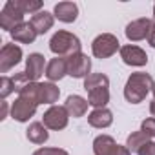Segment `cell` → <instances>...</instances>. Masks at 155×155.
I'll return each mask as SVG.
<instances>
[{
    "instance_id": "1",
    "label": "cell",
    "mask_w": 155,
    "mask_h": 155,
    "mask_svg": "<svg viewBox=\"0 0 155 155\" xmlns=\"http://www.w3.org/2000/svg\"><path fill=\"white\" fill-rule=\"evenodd\" d=\"M153 79L148 75V73H131L130 79L126 81V86H124V97L130 104H139L146 99V95L153 90Z\"/></svg>"
},
{
    "instance_id": "2",
    "label": "cell",
    "mask_w": 155,
    "mask_h": 155,
    "mask_svg": "<svg viewBox=\"0 0 155 155\" xmlns=\"http://www.w3.org/2000/svg\"><path fill=\"white\" fill-rule=\"evenodd\" d=\"M49 49L57 57H71L75 53H81V40L69 31H57L49 40Z\"/></svg>"
},
{
    "instance_id": "3",
    "label": "cell",
    "mask_w": 155,
    "mask_h": 155,
    "mask_svg": "<svg viewBox=\"0 0 155 155\" xmlns=\"http://www.w3.org/2000/svg\"><path fill=\"white\" fill-rule=\"evenodd\" d=\"M117 49H120L119 38H117L115 35H111V33H102V35H99V37L93 40V44H91V53H93V57H97V58H108V57L115 55Z\"/></svg>"
},
{
    "instance_id": "4",
    "label": "cell",
    "mask_w": 155,
    "mask_h": 155,
    "mask_svg": "<svg viewBox=\"0 0 155 155\" xmlns=\"http://www.w3.org/2000/svg\"><path fill=\"white\" fill-rule=\"evenodd\" d=\"M22 22H24V13L17 8V4L13 2V0L6 2L4 9L0 11V28L11 33V31H13L17 26H20Z\"/></svg>"
},
{
    "instance_id": "5",
    "label": "cell",
    "mask_w": 155,
    "mask_h": 155,
    "mask_svg": "<svg viewBox=\"0 0 155 155\" xmlns=\"http://www.w3.org/2000/svg\"><path fill=\"white\" fill-rule=\"evenodd\" d=\"M90 69H91V60L82 51L68 57V75L73 79H86L88 75H91Z\"/></svg>"
},
{
    "instance_id": "6",
    "label": "cell",
    "mask_w": 155,
    "mask_h": 155,
    "mask_svg": "<svg viewBox=\"0 0 155 155\" xmlns=\"http://www.w3.org/2000/svg\"><path fill=\"white\" fill-rule=\"evenodd\" d=\"M69 113L66 106H51L44 115H42V124L49 130H64L68 126Z\"/></svg>"
},
{
    "instance_id": "7",
    "label": "cell",
    "mask_w": 155,
    "mask_h": 155,
    "mask_svg": "<svg viewBox=\"0 0 155 155\" xmlns=\"http://www.w3.org/2000/svg\"><path fill=\"white\" fill-rule=\"evenodd\" d=\"M22 60V49L17 44H4L0 49V73H8Z\"/></svg>"
},
{
    "instance_id": "8",
    "label": "cell",
    "mask_w": 155,
    "mask_h": 155,
    "mask_svg": "<svg viewBox=\"0 0 155 155\" xmlns=\"http://www.w3.org/2000/svg\"><path fill=\"white\" fill-rule=\"evenodd\" d=\"M151 24H153V20H150V18H137V20L130 22L126 26V29H124L126 38L131 40V42H139V40L148 38L150 29H151Z\"/></svg>"
},
{
    "instance_id": "9",
    "label": "cell",
    "mask_w": 155,
    "mask_h": 155,
    "mask_svg": "<svg viewBox=\"0 0 155 155\" xmlns=\"http://www.w3.org/2000/svg\"><path fill=\"white\" fill-rule=\"evenodd\" d=\"M119 53H120L122 62L128 64V66H137V68H140V66H146V64H148V55H146V51L140 49L139 46H133V44L122 46V48L119 49Z\"/></svg>"
},
{
    "instance_id": "10",
    "label": "cell",
    "mask_w": 155,
    "mask_h": 155,
    "mask_svg": "<svg viewBox=\"0 0 155 155\" xmlns=\"http://www.w3.org/2000/svg\"><path fill=\"white\" fill-rule=\"evenodd\" d=\"M37 106H38V104H35L33 101L24 99V97H18V99L13 102V106H11V117H13L15 120H18V122H28V120L35 115Z\"/></svg>"
},
{
    "instance_id": "11",
    "label": "cell",
    "mask_w": 155,
    "mask_h": 155,
    "mask_svg": "<svg viewBox=\"0 0 155 155\" xmlns=\"http://www.w3.org/2000/svg\"><path fill=\"white\" fill-rule=\"evenodd\" d=\"M44 66H46V58H44V55H40V53H31V55L28 57L24 73L28 75L29 82H38L40 77L46 75Z\"/></svg>"
},
{
    "instance_id": "12",
    "label": "cell",
    "mask_w": 155,
    "mask_h": 155,
    "mask_svg": "<svg viewBox=\"0 0 155 155\" xmlns=\"http://www.w3.org/2000/svg\"><path fill=\"white\" fill-rule=\"evenodd\" d=\"M68 75V57H55L48 62L46 66V77L49 79V82L60 81Z\"/></svg>"
},
{
    "instance_id": "13",
    "label": "cell",
    "mask_w": 155,
    "mask_h": 155,
    "mask_svg": "<svg viewBox=\"0 0 155 155\" xmlns=\"http://www.w3.org/2000/svg\"><path fill=\"white\" fill-rule=\"evenodd\" d=\"M53 15L60 20V22H66V24H71L77 20L79 17V8H77L75 2H58L53 9Z\"/></svg>"
},
{
    "instance_id": "14",
    "label": "cell",
    "mask_w": 155,
    "mask_h": 155,
    "mask_svg": "<svg viewBox=\"0 0 155 155\" xmlns=\"http://www.w3.org/2000/svg\"><path fill=\"white\" fill-rule=\"evenodd\" d=\"M37 35L38 33H37V29L33 28L31 22H22L20 26H17L11 31V38L15 42H20V44H31V42H35Z\"/></svg>"
},
{
    "instance_id": "15",
    "label": "cell",
    "mask_w": 155,
    "mask_h": 155,
    "mask_svg": "<svg viewBox=\"0 0 155 155\" xmlns=\"http://www.w3.org/2000/svg\"><path fill=\"white\" fill-rule=\"evenodd\" d=\"M119 144L110 135H99L93 140V153L95 155H115Z\"/></svg>"
},
{
    "instance_id": "16",
    "label": "cell",
    "mask_w": 155,
    "mask_h": 155,
    "mask_svg": "<svg viewBox=\"0 0 155 155\" xmlns=\"http://www.w3.org/2000/svg\"><path fill=\"white\" fill-rule=\"evenodd\" d=\"M88 122L93 128H101V130L102 128H108L113 122V113L108 108H97V110H93L88 115Z\"/></svg>"
},
{
    "instance_id": "17",
    "label": "cell",
    "mask_w": 155,
    "mask_h": 155,
    "mask_svg": "<svg viewBox=\"0 0 155 155\" xmlns=\"http://www.w3.org/2000/svg\"><path fill=\"white\" fill-rule=\"evenodd\" d=\"M66 110H68V113H69V117H82L86 111H88V106H90V102L86 101V99H82L81 95H69L68 99H66Z\"/></svg>"
},
{
    "instance_id": "18",
    "label": "cell",
    "mask_w": 155,
    "mask_h": 155,
    "mask_svg": "<svg viewBox=\"0 0 155 155\" xmlns=\"http://www.w3.org/2000/svg\"><path fill=\"white\" fill-rule=\"evenodd\" d=\"M29 22L33 24V28L37 29V33H38V35H44V33H48V31L53 28L55 15H51V13H48V11H38L37 15H33V17H31V20H29Z\"/></svg>"
},
{
    "instance_id": "19",
    "label": "cell",
    "mask_w": 155,
    "mask_h": 155,
    "mask_svg": "<svg viewBox=\"0 0 155 155\" xmlns=\"http://www.w3.org/2000/svg\"><path fill=\"white\" fill-rule=\"evenodd\" d=\"M26 137H28V140L33 142V144H44V142L49 139V133H48V128H46L42 122H33V124H29Z\"/></svg>"
},
{
    "instance_id": "20",
    "label": "cell",
    "mask_w": 155,
    "mask_h": 155,
    "mask_svg": "<svg viewBox=\"0 0 155 155\" xmlns=\"http://www.w3.org/2000/svg\"><path fill=\"white\" fill-rule=\"evenodd\" d=\"M58 97H60V90L53 82H40V104L55 106Z\"/></svg>"
},
{
    "instance_id": "21",
    "label": "cell",
    "mask_w": 155,
    "mask_h": 155,
    "mask_svg": "<svg viewBox=\"0 0 155 155\" xmlns=\"http://www.w3.org/2000/svg\"><path fill=\"white\" fill-rule=\"evenodd\" d=\"M88 102L95 110L97 108H106V104L110 102V90L108 88H97V90L88 91Z\"/></svg>"
},
{
    "instance_id": "22",
    "label": "cell",
    "mask_w": 155,
    "mask_h": 155,
    "mask_svg": "<svg viewBox=\"0 0 155 155\" xmlns=\"http://www.w3.org/2000/svg\"><path fill=\"white\" fill-rule=\"evenodd\" d=\"M97 88H110V79L102 73H91L84 79V90L91 91Z\"/></svg>"
},
{
    "instance_id": "23",
    "label": "cell",
    "mask_w": 155,
    "mask_h": 155,
    "mask_svg": "<svg viewBox=\"0 0 155 155\" xmlns=\"http://www.w3.org/2000/svg\"><path fill=\"white\" fill-rule=\"evenodd\" d=\"M151 139L146 135V133H142L140 130L139 131H133L130 137H128V140H126V148L130 150V151H139L144 144H148Z\"/></svg>"
},
{
    "instance_id": "24",
    "label": "cell",
    "mask_w": 155,
    "mask_h": 155,
    "mask_svg": "<svg viewBox=\"0 0 155 155\" xmlns=\"http://www.w3.org/2000/svg\"><path fill=\"white\" fill-rule=\"evenodd\" d=\"M13 2L17 4V8L24 13V15H37L40 9H42V2H38V0H13Z\"/></svg>"
},
{
    "instance_id": "25",
    "label": "cell",
    "mask_w": 155,
    "mask_h": 155,
    "mask_svg": "<svg viewBox=\"0 0 155 155\" xmlns=\"http://www.w3.org/2000/svg\"><path fill=\"white\" fill-rule=\"evenodd\" d=\"M13 91H17L15 90V84H13V77H2L0 79V97L2 99H6V97H9Z\"/></svg>"
},
{
    "instance_id": "26",
    "label": "cell",
    "mask_w": 155,
    "mask_h": 155,
    "mask_svg": "<svg viewBox=\"0 0 155 155\" xmlns=\"http://www.w3.org/2000/svg\"><path fill=\"white\" fill-rule=\"evenodd\" d=\"M140 131L146 133L150 139H155V117H150V119H144L142 124H140Z\"/></svg>"
},
{
    "instance_id": "27",
    "label": "cell",
    "mask_w": 155,
    "mask_h": 155,
    "mask_svg": "<svg viewBox=\"0 0 155 155\" xmlns=\"http://www.w3.org/2000/svg\"><path fill=\"white\" fill-rule=\"evenodd\" d=\"M29 82V79H28V75L22 71V73H15V77H13V84H15V90H17V93L26 86Z\"/></svg>"
},
{
    "instance_id": "28",
    "label": "cell",
    "mask_w": 155,
    "mask_h": 155,
    "mask_svg": "<svg viewBox=\"0 0 155 155\" xmlns=\"http://www.w3.org/2000/svg\"><path fill=\"white\" fill-rule=\"evenodd\" d=\"M33 155H69V153L60 148H38Z\"/></svg>"
},
{
    "instance_id": "29",
    "label": "cell",
    "mask_w": 155,
    "mask_h": 155,
    "mask_svg": "<svg viewBox=\"0 0 155 155\" xmlns=\"http://www.w3.org/2000/svg\"><path fill=\"white\" fill-rule=\"evenodd\" d=\"M137 155H155V142L150 140L148 144H144V146L137 151Z\"/></svg>"
},
{
    "instance_id": "30",
    "label": "cell",
    "mask_w": 155,
    "mask_h": 155,
    "mask_svg": "<svg viewBox=\"0 0 155 155\" xmlns=\"http://www.w3.org/2000/svg\"><path fill=\"white\" fill-rule=\"evenodd\" d=\"M148 42L151 48H155V22L151 24V29H150V35H148Z\"/></svg>"
},
{
    "instance_id": "31",
    "label": "cell",
    "mask_w": 155,
    "mask_h": 155,
    "mask_svg": "<svg viewBox=\"0 0 155 155\" xmlns=\"http://www.w3.org/2000/svg\"><path fill=\"white\" fill-rule=\"evenodd\" d=\"M0 106H2V110H0V120H4L8 117V102L2 101V102H0Z\"/></svg>"
},
{
    "instance_id": "32",
    "label": "cell",
    "mask_w": 155,
    "mask_h": 155,
    "mask_svg": "<svg viewBox=\"0 0 155 155\" xmlns=\"http://www.w3.org/2000/svg\"><path fill=\"white\" fill-rule=\"evenodd\" d=\"M150 113L155 117V99H153V101H151V104H150Z\"/></svg>"
},
{
    "instance_id": "33",
    "label": "cell",
    "mask_w": 155,
    "mask_h": 155,
    "mask_svg": "<svg viewBox=\"0 0 155 155\" xmlns=\"http://www.w3.org/2000/svg\"><path fill=\"white\" fill-rule=\"evenodd\" d=\"M153 22H155V6H153Z\"/></svg>"
},
{
    "instance_id": "34",
    "label": "cell",
    "mask_w": 155,
    "mask_h": 155,
    "mask_svg": "<svg viewBox=\"0 0 155 155\" xmlns=\"http://www.w3.org/2000/svg\"><path fill=\"white\" fill-rule=\"evenodd\" d=\"M151 91H153V95H155V84H153V90H151Z\"/></svg>"
}]
</instances>
